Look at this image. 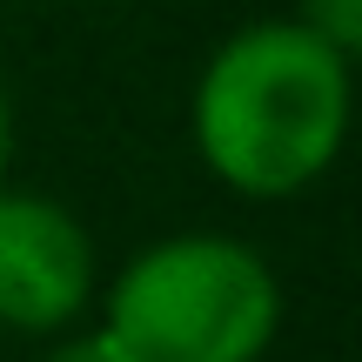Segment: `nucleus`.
Returning <instances> with one entry per match:
<instances>
[{
  "label": "nucleus",
  "mask_w": 362,
  "mask_h": 362,
  "mask_svg": "<svg viewBox=\"0 0 362 362\" xmlns=\"http://www.w3.org/2000/svg\"><path fill=\"white\" fill-rule=\"evenodd\" d=\"M349 101V54H336L302 21H255L202 67L194 148L235 194L282 202L336 161Z\"/></svg>",
  "instance_id": "obj_1"
},
{
  "label": "nucleus",
  "mask_w": 362,
  "mask_h": 362,
  "mask_svg": "<svg viewBox=\"0 0 362 362\" xmlns=\"http://www.w3.org/2000/svg\"><path fill=\"white\" fill-rule=\"evenodd\" d=\"M101 329L128 362H262L282 329V288L248 242L175 235L115 275Z\"/></svg>",
  "instance_id": "obj_2"
},
{
  "label": "nucleus",
  "mask_w": 362,
  "mask_h": 362,
  "mask_svg": "<svg viewBox=\"0 0 362 362\" xmlns=\"http://www.w3.org/2000/svg\"><path fill=\"white\" fill-rule=\"evenodd\" d=\"M94 296V242L47 194H0V329L47 336Z\"/></svg>",
  "instance_id": "obj_3"
},
{
  "label": "nucleus",
  "mask_w": 362,
  "mask_h": 362,
  "mask_svg": "<svg viewBox=\"0 0 362 362\" xmlns=\"http://www.w3.org/2000/svg\"><path fill=\"white\" fill-rule=\"evenodd\" d=\"M302 27L322 34L336 54L356 61V47H362V0H302Z\"/></svg>",
  "instance_id": "obj_4"
},
{
  "label": "nucleus",
  "mask_w": 362,
  "mask_h": 362,
  "mask_svg": "<svg viewBox=\"0 0 362 362\" xmlns=\"http://www.w3.org/2000/svg\"><path fill=\"white\" fill-rule=\"evenodd\" d=\"M47 362H128V356H121V342L107 336V329H88V336L54 342V356H47Z\"/></svg>",
  "instance_id": "obj_5"
},
{
  "label": "nucleus",
  "mask_w": 362,
  "mask_h": 362,
  "mask_svg": "<svg viewBox=\"0 0 362 362\" xmlns=\"http://www.w3.org/2000/svg\"><path fill=\"white\" fill-rule=\"evenodd\" d=\"M7 148H13V128H7V94H0V175H7Z\"/></svg>",
  "instance_id": "obj_6"
}]
</instances>
